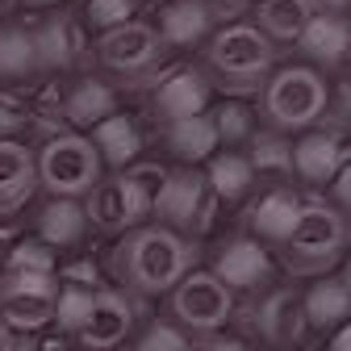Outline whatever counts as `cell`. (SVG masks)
<instances>
[{
    "label": "cell",
    "mask_w": 351,
    "mask_h": 351,
    "mask_svg": "<svg viewBox=\"0 0 351 351\" xmlns=\"http://www.w3.org/2000/svg\"><path fill=\"white\" fill-rule=\"evenodd\" d=\"M197 263V243L171 234L155 222H143L130 234L117 239L113 255H109V272H113V289H121L125 297H167L184 272H193Z\"/></svg>",
    "instance_id": "6da1fadb"
},
{
    "label": "cell",
    "mask_w": 351,
    "mask_h": 351,
    "mask_svg": "<svg viewBox=\"0 0 351 351\" xmlns=\"http://www.w3.org/2000/svg\"><path fill=\"white\" fill-rule=\"evenodd\" d=\"M343 251H347V217L335 213L326 201H301L297 222L272 259L293 280H318L343 263Z\"/></svg>",
    "instance_id": "7a4b0ae2"
},
{
    "label": "cell",
    "mask_w": 351,
    "mask_h": 351,
    "mask_svg": "<svg viewBox=\"0 0 351 351\" xmlns=\"http://www.w3.org/2000/svg\"><path fill=\"white\" fill-rule=\"evenodd\" d=\"M326 101H330L326 75H318L305 63H289L259 84L255 117H263V130L293 138V134H305V130H318V121L326 117Z\"/></svg>",
    "instance_id": "3957f363"
},
{
    "label": "cell",
    "mask_w": 351,
    "mask_h": 351,
    "mask_svg": "<svg viewBox=\"0 0 351 351\" xmlns=\"http://www.w3.org/2000/svg\"><path fill=\"white\" fill-rule=\"evenodd\" d=\"M201 51H205L201 71L213 80V88H222L230 97L255 93V88L276 71V47L247 21L217 25Z\"/></svg>",
    "instance_id": "277c9868"
},
{
    "label": "cell",
    "mask_w": 351,
    "mask_h": 351,
    "mask_svg": "<svg viewBox=\"0 0 351 351\" xmlns=\"http://www.w3.org/2000/svg\"><path fill=\"white\" fill-rule=\"evenodd\" d=\"M239 314V297L217 280L209 268H193L176 280L167 293V318L180 326L189 339H209L222 335Z\"/></svg>",
    "instance_id": "5b68a950"
},
{
    "label": "cell",
    "mask_w": 351,
    "mask_h": 351,
    "mask_svg": "<svg viewBox=\"0 0 351 351\" xmlns=\"http://www.w3.org/2000/svg\"><path fill=\"white\" fill-rule=\"evenodd\" d=\"M34 167H38V189L47 197H67V201H80L105 176L93 143L75 130L42 138V147L34 151Z\"/></svg>",
    "instance_id": "8992f818"
},
{
    "label": "cell",
    "mask_w": 351,
    "mask_h": 351,
    "mask_svg": "<svg viewBox=\"0 0 351 351\" xmlns=\"http://www.w3.org/2000/svg\"><path fill=\"white\" fill-rule=\"evenodd\" d=\"M213 209H217V201L205 189L201 167H167L163 189L151 205V217H155V226L193 243L213 230Z\"/></svg>",
    "instance_id": "52a82bcc"
},
{
    "label": "cell",
    "mask_w": 351,
    "mask_h": 351,
    "mask_svg": "<svg viewBox=\"0 0 351 351\" xmlns=\"http://www.w3.org/2000/svg\"><path fill=\"white\" fill-rule=\"evenodd\" d=\"M243 330L263 351H293L305 343V314H301V293L293 285H272L259 297H247L243 314H234Z\"/></svg>",
    "instance_id": "ba28073f"
},
{
    "label": "cell",
    "mask_w": 351,
    "mask_h": 351,
    "mask_svg": "<svg viewBox=\"0 0 351 351\" xmlns=\"http://www.w3.org/2000/svg\"><path fill=\"white\" fill-rule=\"evenodd\" d=\"M159 59H163V42L151 21L134 17L109 34H97V63L125 84H143L159 67Z\"/></svg>",
    "instance_id": "9c48e42d"
},
{
    "label": "cell",
    "mask_w": 351,
    "mask_h": 351,
    "mask_svg": "<svg viewBox=\"0 0 351 351\" xmlns=\"http://www.w3.org/2000/svg\"><path fill=\"white\" fill-rule=\"evenodd\" d=\"M59 280L42 272H5L0 268V322L13 335H34L55 318Z\"/></svg>",
    "instance_id": "30bf717a"
},
{
    "label": "cell",
    "mask_w": 351,
    "mask_h": 351,
    "mask_svg": "<svg viewBox=\"0 0 351 351\" xmlns=\"http://www.w3.org/2000/svg\"><path fill=\"white\" fill-rule=\"evenodd\" d=\"M209 272L222 280L234 297H259L263 289L276 285L280 268H276L272 251L263 247V243H255L251 234H234V239H226L222 247H217Z\"/></svg>",
    "instance_id": "8fae6325"
},
{
    "label": "cell",
    "mask_w": 351,
    "mask_h": 351,
    "mask_svg": "<svg viewBox=\"0 0 351 351\" xmlns=\"http://www.w3.org/2000/svg\"><path fill=\"white\" fill-rule=\"evenodd\" d=\"M134 297H125L121 289L113 285H101L93 289V305H88V318L84 326L75 330V347L80 351H117L130 343L134 335Z\"/></svg>",
    "instance_id": "7c38bea8"
},
{
    "label": "cell",
    "mask_w": 351,
    "mask_h": 351,
    "mask_svg": "<svg viewBox=\"0 0 351 351\" xmlns=\"http://www.w3.org/2000/svg\"><path fill=\"white\" fill-rule=\"evenodd\" d=\"M230 13L217 9L213 0H167L159 9V21H155V34L163 42V51H193V47H205L209 34L222 25Z\"/></svg>",
    "instance_id": "4fadbf2b"
},
{
    "label": "cell",
    "mask_w": 351,
    "mask_h": 351,
    "mask_svg": "<svg viewBox=\"0 0 351 351\" xmlns=\"http://www.w3.org/2000/svg\"><path fill=\"white\" fill-rule=\"evenodd\" d=\"M84 222L93 226V230H101V234H130L134 226H143L147 222V213L138 209V201H134V193L125 189V180H121V171L117 176H101V180L84 193Z\"/></svg>",
    "instance_id": "5bb4252c"
},
{
    "label": "cell",
    "mask_w": 351,
    "mask_h": 351,
    "mask_svg": "<svg viewBox=\"0 0 351 351\" xmlns=\"http://www.w3.org/2000/svg\"><path fill=\"white\" fill-rule=\"evenodd\" d=\"M213 80L201 71V67H180L171 71L167 80H159V88L151 93V117H159L163 125L171 121H189V117H201L209 105H213Z\"/></svg>",
    "instance_id": "9a60e30c"
},
{
    "label": "cell",
    "mask_w": 351,
    "mask_h": 351,
    "mask_svg": "<svg viewBox=\"0 0 351 351\" xmlns=\"http://www.w3.org/2000/svg\"><path fill=\"white\" fill-rule=\"evenodd\" d=\"M29 34H34L38 75H63V71H75L88 59V34L71 13H55Z\"/></svg>",
    "instance_id": "2e32d148"
},
{
    "label": "cell",
    "mask_w": 351,
    "mask_h": 351,
    "mask_svg": "<svg viewBox=\"0 0 351 351\" xmlns=\"http://www.w3.org/2000/svg\"><path fill=\"white\" fill-rule=\"evenodd\" d=\"M347 167V147L330 130H305L293 138V180L305 189H326Z\"/></svg>",
    "instance_id": "e0dca14e"
},
{
    "label": "cell",
    "mask_w": 351,
    "mask_h": 351,
    "mask_svg": "<svg viewBox=\"0 0 351 351\" xmlns=\"http://www.w3.org/2000/svg\"><path fill=\"white\" fill-rule=\"evenodd\" d=\"M301 314H305V330L310 335H335L339 326H347V314H351L347 272L335 268V272L318 276L310 289L301 293Z\"/></svg>",
    "instance_id": "ac0fdd59"
},
{
    "label": "cell",
    "mask_w": 351,
    "mask_h": 351,
    "mask_svg": "<svg viewBox=\"0 0 351 351\" xmlns=\"http://www.w3.org/2000/svg\"><path fill=\"white\" fill-rule=\"evenodd\" d=\"M297 213H301V197L289 189V184H268L247 209V234L263 247H280L285 234L293 230L297 222Z\"/></svg>",
    "instance_id": "d6986e66"
},
{
    "label": "cell",
    "mask_w": 351,
    "mask_h": 351,
    "mask_svg": "<svg viewBox=\"0 0 351 351\" xmlns=\"http://www.w3.org/2000/svg\"><path fill=\"white\" fill-rule=\"evenodd\" d=\"M38 193V167L25 138L0 143V217L21 213Z\"/></svg>",
    "instance_id": "ffe728a7"
},
{
    "label": "cell",
    "mask_w": 351,
    "mask_h": 351,
    "mask_svg": "<svg viewBox=\"0 0 351 351\" xmlns=\"http://www.w3.org/2000/svg\"><path fill=\"white\" fill-rule=\"evenodd\" d=\"M347 17H335V13H314L310 25L301 29L297 38V51L305 55V67H314L318 75L326 71H339L347 63Z\"/></svg>",
    "instance_id": "44dd1931"
},
{
    "label": "cell",
    "mask_w": 351,
    "mask_h": 351,
    "mask_svg": "<svg viewBox=\"0 0 351 351\" xmlns=\"http://www.w3.org/2000/svg\"><path fill=\"white\" fill-rule=\"evenodd\" d=\"M59 109L75 125V134H88L97 121H105V117L117 113V88L105 84V80H97V75H80V80L67 84Z\"/></svg>",
    "instance_id": "7402d4cb"
},
{
    "label": "cell",
    "mask_w": 351,
    "mask_h": 351,
    "mask_svg": "<svg viewBox=\"0 0 351 351\" xmlns=\"http://www.w3.org/2000/svg\"><path fill=\"white\" fill-rule=\"evenodd\" d=\"M88 234V222H84V205L80 201H67V197H47L34 217V239L42 247H51L55 255L59 251H71L80 247Z\"/></svg>",
    "instance_id": "603a6c76"
},
{
    "label": "cell",
    "mask_w": 351,
    "mask_h": 351,
    "mask_svg": "<svg viewBox=\"0 0 351 351\" xmlns=\"http://www.w3.org/2000/svg\"><path fill=\"white\" fill-rule=\"evenodd\" d=\"M84 138L93 143L101 167H113V171H125L143 155V130L134 125V117H125V113H113V117L97 121Z\"/></svg>",
    "instance_id": "cb8c5ba5"
},
{
    "label": "cell",
    "mask_w": 351,
    "mask_h": 351,
    "mask_svg": "<svg viewBox=\"0 0 351 351\" xmlns=\"http://www.w3.org/2000/svg\"><path fill=\"white\" fill-rule=\"evenodd\" d=\"M201 176H205V189L217 205H239L255 193V171H251L243 151H213L205 159Z\"/></svg>",
    "instance_id": "d4e9b609"
},
{
    "label": "cell",
    "mask_w": 351,
    "mask_h": 351,
    "mask_svg": "<svg viewBox=\"0 0 351 351\" xmlns=\"http://www.w3.org/2000/svg\"><path fill=\"white\" fill-rule=\"evenodd\" d=\"M251 171H255V184L268 180V184H289L293 180V138L276 134V130H255L251 143L243 147Z\"/></svg>",
    "instance_id": "484cf974"
},
{
    "label": "cell",
    "mask_w": 351,
    "mask_h": 351,
    "mask_svg": "<svg viewBox=\"0 0 351 351\" xmlns=\"http://www.w3.org/2000/svg\"><path fill=\"white\" fill-rule=\"evenodd\" d=\"M318 9L310 0H255V29L276 47V42H297Z\"/></svg>",
    "instance_id": "4316f807"
},
{
    "label": "cell",
    "mask_w": 351,
    "mask_h": 351,
    "mask_svg": "<svg viewBox=\"0 0 351 351\" xmlns=\"http://www.w3.org/2000/svg\"><path fill=\"white\" fill-rule=\"evenodd\" d=\"M163 147H167V155L180 163V167H201L217 151V138H213L209 117L201 113V117H189V121L163 125Z\"/></svg>",
    "instance_id": "83f0119b"
},
{
    "label": "cell",
    "mask_w": 351,
    "mask_h": 351,
    "mask_svg": "<svg viewBox=\"0 0 351 351\" xmlns=\"http://www.w3.org/2000/svg\"><path fill=\"white\" fill-rule=\"evenodd\" d=\"M205 117H209L213 138H217V147H222V151H243V147L251 143V134L259 130V125H255V109H251L243 97H226V101L209 105Z\"/></svg>",
    "instance_id": "f1b7e54d"
},
{
    "label": "cell",
    "mask_w": 351,
    "mask_h": 351,
    "mask_svg": "<svg viewBox=\"0 0 351 351\" xmlns=\"http://www.w3.org/2000/svg\"><path fill=\"white\" fill-rule=\"evenodd\" d=\"M38 75L34 34L25 25H0V84H25Z\"/></svg>",
    "instance_id": "f546056e"
},
{
    "label": "cell",
    "mask_w": 351,
    "mask_h": 351,
    "mask_svg": "<svg viewBox=\"0 0 351 351\" xmlns=\"http://www.w3.org/2000/svg\"><path fill=\"white\" fill-rule=\"evenodd\" d=\"M0 268L5 272H42V276H55L59 272V255L51 247H42L38 239H17L5 259H0Z\"/></svg>",
    "instance_id": "4dcf8cb0"
},
{
    "label": "cell",
    "mask_w": 351,
    "mask_h": 351,
    "mask_svg": "<svg viewBox=\"0 0 351 351\" xmlns=\"http://www.w3.org/2000/svg\"><path fill=\"white\" fill-rule=\"evenodd\" d=\"M88 305H93V289H84V285H71V280H59V297H55V326L75 339V330L84 326L88 318Z\"/></svg>",
    "instance_id": "1f68e13d"
},
{
    "label": "cell",
    "mask_w": 351,
    "mask_h": 351,
    "mask_svg": "<svg viewBox=\"0 0 351 351\" xmlns=\"http://www.w3.org/2000/svg\"><path fill=\"white\" fill-rule=\"evenodd\" d=\"M130 351H193V339L176 326L171 318H155V322H147L134 339L125 343Z\"/></svg>",
    "instance_id": "d6a6232c"
},
{
    "label": "cell",
    "mask_w": 351,
    "mask_h": 351,
    "mask_svg": "<svg viewBox=\"0 0 351 351\" xmlns=\"http://www.w3.org/2000/svg\"><path fill=\"white\" fill-rule=\"evenodd\" d=\"M134 13H138V0H84V21L80 25L109 34L125 21H134Z\"/></svg>",
    "instance_id": "836d02e7"
},
{
    "label": "cell",
    "mask_w": 351,
    "mask_h": 351,
    "mask_svg": "<svg viewBox=\"0 0 351 351\" xmlns=\"http://www.w3.org/2000/svg\"><path fill=\"white\" fill-rule=\"evenodd\" d=\"M163 176H167V167H159V163H130L125 171H121V180H125V189L134 193V201H138V209L151 217V205H155V197H159V189H163Z\"/></svg>",
    "instance_id": "e575fe53"
},
{
    "label": "cell",
    "mask_w": 351,
    "mask_h": 351,
    "mask_svg": "<svg viewBox=\"0 0 351 351\" xmlns=\"http://www.w3.org/2000/svg\"><path fill=\"white\" fill-rule=\"evenodd\" d=\"M25 125H29V109L21 101H13V97H0V143L21 138Z\"/></svg>",
    "instance_id": "d590c367"
},
{
    "label": "cell",
    "mask_w": 351,
    "mask_h": 351,
    "mask_svg": "<svg viewBox=\"0 0 351 351\" xmlns=\"http://www.w3.org/2000/svg\"><path fill=\"white\" fill-rule=\"evenodd\" d=\"M193 351H251V343L239 335H209V339H197Z\"/></svg>",
    "instance_id": "8d00e7d4"
},
{
    "label": "cell",
    "mask_w": 351,
    "mask_h": 351,
    "mask_svg": "<svg viewBox=\"0 0 351 351\" xmlns=\"http://www.w3.org/2000/svg\"><path fill=\"white\" fill-rule=\"evenodd\" d=\"M318 13H335V17H347V0H310Z\"/></svg>",
    "instance_id": "74e56055"
},
{
    "label": "cell",
    "mask_w": 351,
    "mask_h": 351,
    "mask_svg": "<svg viewBox=\"0 0 351 351\" xmlns=\"http://www.w3.org/2000/svg\"><path fill=\"white\" fill-rule=\"evenodd\" d=\"M0 351H17V335H13L5 322H0Z\"/></svg>",
    "instance_id": "f35d334b"
},
{
    "label": "cell",
    "mask_w": 351,
    "mask_h": 351,
    "mask_svg": "<svg viewBox=\"0 0 351 351\" xmlns=\"http://www.w3.org/2000/svg\"><path fill=\"white\" fill-rule=\"evenodd\" d=\"M17 5H25V9H55L59 0H17Z\"/></svg>",
    "instance_id": "ab89813d"
},
{
    "label": "cell",
    "mask_w": 351,
    "mask_h": 351,
    "mask_svg": "<svg viewBox=\"0 0 351 351\" xmlns=\"http://www.w3.org/2000/svg\"><path fill=\"white\" fill-rule=\"evenodd\" d=\"M13 9H17V0H0V21H5V17H9Z\"/></svg>",
    "instance_id": "60d3db41"
},
{
    "label": "cell",
    "mask_w": 351,
    "mask_h": 351,
    "mask_svg": "<svg viewBox=\"0 0 351 351\" xmlns=\"http://www.w3.org/2000/svg\"><path fill=\"white\" fill-rule=\"evenodd\" d=\"M217 9H239V5H247V0H213Z\"/></svg>",
    "instance_id": "b9f144b4"
},
{
    "label": "cell",
    "mask_w": 351,
    "mask_h": 351,
    "mask_svg": "<svg viewBox=\"0 0 351 351\" xmlns=\"http://www.w3.org/2000/svg\"><path fill=\"white\" fill-rule=\"evenodd\" d=\"M117 351H130V347H117Z\"/></svg>",
    "instance_id": "7bdbcfd3"
},
{
    "label": "cell",
    "mask_w": 351,
    "mask_h": 351,
    "mask_svg": "<svg viewBox=\"0 0 351 351\" xmlns=\"http://www.w3.org/2000/svg\"><path fill=\"white\" fill-rule=\"evenodd\" d=\"M163 5H167V0H163Z\"/></svg>",
    "instance_id": "ee69618b"
}]
</instances>
